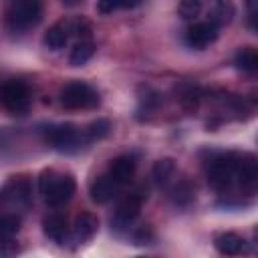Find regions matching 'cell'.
<instances>
[{"label":"cell","instance_id":"cell-1","mask_svg":"<svg viewBox=\"0 0 258 258\" xmlns=\"http://www.w3.org/2000/svg\"><path fill=\"white\" fill-rule=\"evenodd\" d=\"M38 187L44 202L52 208H58V206H64L75 196L77 183L71 173H56L54 169H44L40 173Z\"/></svg>","mask_w":258,"mask_h":258},{"label":"cell","instance_id":"cell-2","mask_svg":"<svg viewBox=\"0 0 258 258\" xmlns=\"http://www.w3.org/2000/svg\"><path fill=\"white\" fill-rule=\"evenodd\" d=\"M238 155L240 153L236 151H220V153H214L206 161V177L214 189L226 191L236 181Z\"/></svg>","mask_w":258,"mask_h":258},{"label":"cell","instance_id":"cell-3","mask_svg":"<svg viewBox=\"0 0 258 258\" xmlns=\"http://www.w3.org/2000/svg\"><path fill=\"white\" fill-rule=\"evenodd\" d=\"M99 103L97 89L85 81H71L60 89V105L64 109H95Z\"/></svg>","mask_w":258,"mask_h":258},{"label":"cell","instance_id":"cell-4","mask_svg":"<svg viewBox=\"0 0 258 258\" xmlns=\"http://www.w3.org/2000/svg\"><path fill=\"white\" fill-rule=\"evenodd\" d=\"M42 18L40 0H12L6 12V22L12 30H28Z\"/></svg>","mask_w":258,"mask_h":258},{"label":"cell","instance_id":"cell-5","mask_svg":"<svg viewBox=\"0 0 258 258\" xmlns=\"http://www.w3.org/2000/svg\"><path fill=\"white\" fill-rule=\"evenodd\" d=\"M32 97L26 83L10 79L0 85V105L12 115H24L30 109Z\"/></svg>","mask_w":258,"mask_h":258},{"label":"cell","instance_id":"cell-6","mask_svg":"<svg viewBox=\"0 0 258 258\" xmlns=\"http://www.w3.org/2000/svg\"><path fill=\"white\" fill-rule=\"evenodd\" d=\"M42 139L56 151H77L81 147V133L71 123H54L42 129Z\"/></svg>","mask_w":258,"mask_h":258},{"label":"cell","instance_id":"cell-7","mask_svg":"<svg viewBox=\"0 0 258 258\" xmlns=\"http://www.w3.org/2000/svg\"><path fill=\"white\" fill-rule=\"evenodd\" d=\"M218 38V26L212 24L210 20H204V22H194L187 30H185V44L191 46V48H206L210 46L212 42H216Z\"/></svg>","mask_w":258,"mask_h":258},{"label":"cell","instance_id":"cell-8","mask_svg":"<svg viewBox=\"0 0 258 258\" xmlns=\"http://www.w3.org/2000/svg\"><path fill=\"white\" fill-rule=\"evenodd\" d=\"M141 206H143V194H139V191L127 194V196L119 202V206H117V210H115V218H113L111 224H115V228H127V226L139 216Z\"/></svg>","mask_w":258,"mask_h":258},{"label":"cell","instance_id":"cell-9","mask_svg":"<svg viewBox=\"0 0 258 258\" xmlns=\"http://www.w3.org/2000/svg\"><path fill=\"white\" fill-rule=\"evenodd\" d=\"M236 181L248 194H252L256 189V183H258V165H256V157L252 153H240L238 155Z\"/></svg>","mask_w":258,"mask_h":258},{"label":"cell","instance_id":"cell-10","mask_svg":"<svg viewBox=\"0 0 258 258\" xmlns=\"http://www.w3.org/2000/svg\"><path fill=\"white\" fill-rule=\"evenodd\" d=\"M135 169H137V159L133 155H119V157L111 159V163L107 167V175L113 181H117L119 185H125L133 179Z\"/></svg>","mask_w":258,"mask_h":258},{"label":"cell","instance_id":"cell-11","mask_svg":"<svg viewBox=\"0 0 258 258\" xmlns=\"http://www.w3.org/2000/svg\"><path fill=\"white\" fill-rule=\"evenodd\" d=\"M99 230V220L95 214L91 212H81L77 218H75V224H73V242L75 244H85L89 242Z\"/></svg>","mask_w":258,"mask_h":258},{"label":"cell","instance_id":"cell-12","mask_svg":"<svg viewBox=\"0 0 258 258\" xmlns=\"http://www.w3.org/2000/svg\"><path fill=\"white\" fill-rule=\"evenodd\" d=\"M119 183L117 181H113L107 173L105 175H99V177H95L93 181H91V185H89V196H91V200L95 202V204H107V202H111L117 194H119Z\"/></svg>","mask_w":258,"mask_h":258},{"label":"cell","instance_id":"cell-13","mask_svg":"<svg viewBox=\"0 0 258 258\" xmlns=\"http://www.w3.org/2000/svg\"><path fill=\"white\" fill-rule=\"evenodd\" d=\"M2 198L14 202V204H28L32 198V189H30V181L26 175H18L12 177L6 187L2 189Z\"/></svg>","mask_w":258,"mask_h":258},{"label":"cell","instance_id":"cell-14","mask_svg":"<svg viewBox=\"0 0 258 258\" xmlns=\"http://www.w3.org/2000/svg\"><path fill=\"white\" fill-rule=\"evenodd\" d=\"M214 246L224 256H238L246 252V240L234 232H222L214 238Z\"/></svg>","mask_w":258,"mask_h":258},{"label":"cell","instance_id":"cell-15","mask_svg":"<svg viewBox=\"0 0 258 258\" xmlns=\"http://www.w3.org/2000/svg\"><path fill=\"white\" fill-rule=\"evenodd\" d=\"M42 232L48 240L56 244H64V238L69 234V224L62 214H50L42 220Z\"/></svg>","mask_w":258,"mask_h":258},{"label":"cell","instance_id":"cell-16","mask_svg":"<svg viewBox=\"0 0 258 258\" xmlns=\"http://www.w3.org/2000/svg\"><path fill=\"white\" fill-rule=\"evenodd\" d=\"M69 32H71V24H69V22H64V20L54 22V24L48 26V30L44 32L42 42H44L46 48H50V50H58V48H62V46L67 44V40H69Z\"/></svg>","mask_w":258,"mask_h":258},{"label":"cell","instance_id":"cell-17","mask_svg":"<svg viewBox=\"0 0 258 258\" xmlns=\"http://www.w3.org/2000/svg\"><path fill=\"white\" fill-rule=\"evenodd\" d=\"M95 52V44L89 40V38H83L79 40L73 48H71V54H69V62L71 67H83Z\"/></svg>","mask_w":258,"mask_h":258},{"label":"cell","instance_id":"cell-18","mask_svg":"<svg viewBox=\"0 0 258 258\" xmlns=\"http://www.w3.org/2000/svg\"><path fill=\"white\" fill-rule=\"evenodd\" d=\"M20 230V216L18 214H2L0 216V244H10L12 238Z\"/></svg>","mask_w":258,"mask_h":258},{"label":"cell","instance_id":"cell-19","mask_svg":"<svg viewBox=\"0 0 258 258\" xmlns=\"http://www.w3.org/2000/svg\"><path fill=\"white\" fill-rule=\"evenodd\" d=\"M234 64L246 73H256L258 71V52L254 46H244L236 52Z\"/></svg>","mask_w":258,"mask_h":258},{"label":"cell","instance_id":"cell-20","mask_svg":"<svg viewBox=\"0 0 258 258\" xmlns=\"http://www.w3.org/2000/svg\"><path fill=\"white\" fill-rule=\"evenodd\" d=\"M173 171H175L173 159H171V157H163V159H157V161L153 163L151 177H153V181H155L157 185H165V183L171 179Z\"/></svg>","mask_w":258,"mask_h":258},{"label":"cell","instance_id":"cell-21","mask_svg":"<svg viewBox=\"0 0 258 258\" xmlns=\"http://www.w3.org/2000/svg\"><path fill=\"white\" fill-rule=\"evenodd\" d=\"M169 198H171V202L175 206H187V204H191V200H194V187H191V183L185 181V179L177 181L169 189Z\"/></svg>","mask_w":258,"mask_h":258},{"label":"cell","instance_id":"cell-22","mask_svg":"<svg viewBox=\"0 0 258 258\" xmlns=\"http://www.w3.org/2000/svg\"><path fill=\"white\" fill-rule=\"evenodd\" d=\"M161 103V97L159 93H155L153 89H145V95L139 97V107H137V113H139V119H143L145 115H151Z\"/></svg>","mask_w":258,"mask_h":258},{"label":"cell","instance_id":"cell-23","mask_svg":"<svg viewBox=\"0 0 258 258\" xmlns=\"http://www.w3.org/2000/svg\"><path fill=\"white\" fill-rule=\"evenodd\" d=\"M109 133H111V121H109V119H97V121L89 123L87 129H85V135H87V139H91V141L105 139Z\"/></svg>","mask_w":258,"mask_h":258},{"label":"cell","instance_id":"cell-24","mask_svg":"<svg viewBox=\"0 0 258 258\" xmlns=\"http://www.w3.org/2000/svg\"><path fill=\"white\" fill-rule=\"evenodd\" d=\"M141 0H97V12L101 14H111L119 8H133Z\"/></svg>","mask_w":258,"mask_h":258},{"label":"cell","instance_id":"cell-25","mask_svg":"<svg viewBox=\"0 0 258 258\" xmlns=\"http://www.w3.org/2000/svg\"><path fill=\"white\" fill-rule=\"evenodd\" d=\"M177 10H179V16L183 20H194L202 12V0H183Z\"/></svg>","mask_w":258,"mask_h":258},{"label":"cell","instance_id":"cell-26","mask_svg":"<svg viewBox=\"0 0 258 258\" xmlns=\"http://www.w3.org/2000/svg\"><path fill=\"white\" fill-rule=\"evenodd\" d=\"M133 238H135V244H149V240H151L153 236H151V230H149L147 226H141V228L135 232Z\"/></svg>","mask_w":258,"mask_h":258},{"label":"cell","instance_id":"cell-27","mask_svg":"<svg viewBox=\"0 0 258 258\" xmlns=\"http://www.w3.org/2000/svg\"><path fill=\"white\" fill-rule=\"evenodd\" d=\"M246 6H248V14H250V18L254 20V14H256V0H246Z\"/></svg>","mask_w":258,"mask_h":258},{"label":"cell","instance_id":"cell-28","mask_svg":"<svg viewBox=\"0 0 258 258\" xmlns=\"http://www.w3.org/2000/svg\"><path fill=\"white\" fill-rule=\"evenodd\" d=\"M64 6H79L81 2H85V0H60Z\"/></svg>","mask_w":258,"mask_h":258}]
</instances>
